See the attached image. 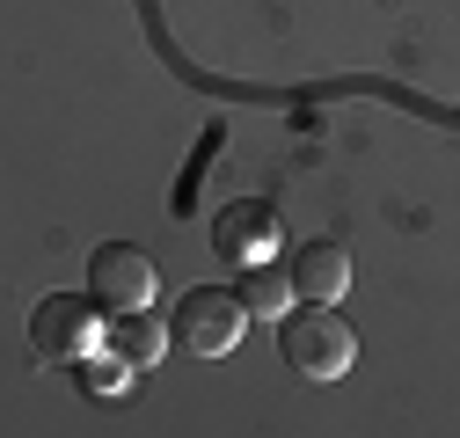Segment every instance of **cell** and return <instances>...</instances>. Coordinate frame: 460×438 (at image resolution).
I'll list each match as a JSON object with an SVG mask.
<instances>
[{"instance_id": "cell-7", "label": "cell", "mask_w": 460, "mask_h": 438, "mask_svg": "<svg viewBox=\"0 0 460 438\" xmlns=\"http://www.w3.org/2000/svg\"><path fill=\"white\" fill-rule=\"evenodd\" d=\"M168 351V328L146 314V307H125L118 321H110V358H125V365H154Z\"/></svg>"}, {"instance_id": "cell-5", "label": "cell", "mask_w": 460, "mask_h": 438, "mask_svg": "<svg viewBox=\"0 0 460 438\" xmlns=\"http://www.w3.org/2000/svg\"><path fill=\"white\" fill-rule=\"evenodd\" d=\"M270 249H278V212L263 197H234L212 219V256L219 263H263Z\"/></svg>"}, {"instance_id": "cell-6", "label": "cell", "mask_w": 460, "mask_h": 438, "mask_svg": "<svg viewBox=\"0 0 460 438\" xmlns=\"http://www.w3.org/2000/svg\"><path fill=\"white\" fill-rule=\"evenodd\" d=\"M285 278H293L300 300H343V285H351V256H343L336 241H300L293 263H285Z\"/></svg>"}, {"instance_id": "cell-4", "label": "cell", "mask_w": 460, "mask_h": 438, "mask_svg": "<svg viewBox=\"0 0 460 438\" xmlns=\"http://www.w3.org/2000/svg\"><path fill=\"white\" fill-rule=\"evenodd\" d=\"M88 300L125 314V307H154V263L132 249V241H102L88 256Z\"/></svg>"}, {"instance_id": "cell-8", "label": "cell", "mask_w": 460, "mask_h": 438, "mask_svg": "<svg viewBox=\"0 0 460 438\" xmlns=\"http://www.w3.org/2000/svg\"><path fill=\"white\" fill-rule=\"evenodd\" d=\"M242 307L249 314H263V321H278L285 307H293V278L263 256V263H242Z\"/></svg>"}, {"instance_id": "cell-9", "label": "cell", "mask_w": 460, "mask_h": 438, "mask_svg": "<svg viewBox=\"0 0 460 438\" xmlns=\"http://www.w3.org/2000/svg\"><path fill=\"white\" fill-rule=\"evenodd\" d=\"M125 380H132V365H125V358H110V365H95V372H88V388H95V395H118Z\"/></svg>"}, {"instance_id": "cell-3", "label": "cell", "mask_w": 460, "mask_h": 438, "mask_svg": "<svg viewBox=\"0 0 460 438\" xmlns=\"http://www.w3.org/2000/svg\"><path fill=\"white\" fill-rule=\"evenodd\" d=\"M95 300H74V293H51V300H37V314H30V351L44 358V365H81L88 351H95Z\"/></svg>"}, {"instance_id": "cell-2", "label": "cell", "mask_w": 460, "mask_h": 438, "mask_svg": "<svg viewBox=\"0 0 460 438\" xmlns=\"http://www.w3.org/2000/svg\"><path fill=\"white\" fill-rule=\"evenodd\" d=\"M242 328H249L242 293H226V285H190V293L176 300L168 344H183L190 358H226V351H242Z\"/></svg>"}, {"instance_id": "cell-1", "label": "cell", "mask_w": 460, "mask_h": 438, "mask_svg": "<svg viewBox=\"0 0 460 438\" xmlns=\"http://www.w3.org/2000/svg\"><path fill=\"white\" fill-rule=\"evenodd\" d=\"M278 351H285V365L307 372V380H336V372L358 365V328L336 314V300H314L300 314L285 307L278 314Z\"/></svg>"}]
</instances>
